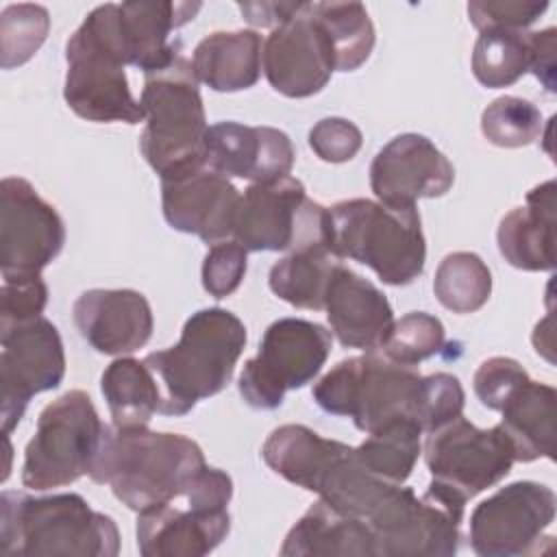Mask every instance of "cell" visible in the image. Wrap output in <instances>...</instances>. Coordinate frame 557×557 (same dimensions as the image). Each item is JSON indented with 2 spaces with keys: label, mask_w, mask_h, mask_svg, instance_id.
Listing matches in <instances>:
<instances>
[{
  "label": "cell",
  "mask_w": 557,
  "mask_h": 557,
  "mask_svg": "<svg viewBox=\"0 0 557 557\" xmlns=\"http://www.w3.org/2000/svg\"><path fill=\"white\" fill-rule=\"evenodd\" d=\"M205 466L202 448L181 433L107 424L89 479L139 513L183 496Z\"/></svg>",
  "instance_id": "obj_1"
},
{
  "label": "cell",
  "mask_w": 557,
  "mask_h": 557,
  "mask_svg": "<svg viewBox=\"0 0 557 557\" xmlns=\"http://www.w3.org/2000/svg\"><path fill=\"white\" fill-rule=\"evenodd\" d=\"M246 339L244 322L222 307L191 313L172 348L144 357L161 392L159 413L185 416L200 400L220 394L233 379Z\"/></svg>",
  "instance_id": "obj_2"
},
{
  "label": "cell",
  "mask_w": 557,
  "mask_h": 557,
  "mask_svg": "<svg viewBox=\"0 0 557 557\" xmlns=\"http://www.w3.org/2000/svg\"><path fill=\"white\" fill-rule=\"evenodd\" d=\"M120 531L81 494L30 496L2 492L0 555L4 557H115Z\"/></svg>",
  "instance_id": "obj_3"
},
{
  "label": "cell",
  "mask_w": 557,
  "mask_h": 557,
  "mask_svg": "<svg viewBox=\"0 0 557 557\" xmlns=\"http://www.w3.org/2000/svg\"><path fill=\"white\" fill-rule=\"evenodd\" d=\"M329 246L339 259L368 265L394 287L413 283L426 261L416 205L392 207L368 198L335 202L329 209Z\"/></svg>",
  "instance_id": "obj_4"
},
{
  "label": "cell",
  "mask_w": 557,
  "mask_h": 557,
  "mask_svg": "<svg viewBox=\"0 0 557 557\" xmlns=\"http://www.w3.org/2000/svg\"><path fill=\"white\" fill-rule=\"evenodd\" d=\"M191 61L181 52L168 65L144 74L139 104L146 126L139 150L148 165L161 176L207 163V117Z\"/></svg>",
  "instance_id": "obj_5"
},
{
  "label": "cell",
  "mask_w": 557,
  "mask_h": 557,
  "mask_svg": "<svg viewBox=\"0 0 557 557\" xmlns=\"http://www.w3.org/2000/svg\"><path fill=\"white\" fill-rule=\"evenodd\" d=\"M420 372L387 359L379 350L342 359L315 385L313 400L333 416H346L363 433L396 420H416Z\"/></svg>",
  "instance_id": "obj_6"
},
{
  "label": "cell",
  "mask_w": 557,
  "mask_h": 557,
  "mask_svg": "<svg viewBox=\"0 0 557 557\" xmlns=\"http://www.w3.org/2000/svg\"><path fill=\"white\" fill-rule=\"evenodd\" d=\"M137 516V548L144 557H202L222 544L231 531L228 503L233 481L205 466L183 496Z\"/></svg>",
  "instance_id": "obj_7"
},
{
  "label": "cell",
  "mask_w": 557,
  "mask_h": 557,
  "mask_svg": "<svg viewBox=\"0 0 557 557\" xmlns=\"http://www.w3.org/2000/svg\"><path fill=\"white\" fill-rule=\"evenodd\" d=\"M104 431L107 424L83 389H70L46 405L24 450V487L46 492L89 474Z\"/></svg>",
  "instance_id": "obj_8"
},
{
  "label": "cell",
  "mask_w": 557,
  "mask_h": 557,
  "mask_svg": "<svg viewBox=\"0 0 557 557\" xmlns=\"http://www.w3.org/2000/svg\"><path fill=\"white\" fill-rule=\"evenodd\" d=\"M466 498L431 479L418 496L394 485L368 518L379 557H450L459 548Z\"/></svg>",
  "instance_id": "obj_9"
},
{
  "label": "cell",
  "mask_w": 557,
  "mask_h": 557,
  "mask_svg": "<svg viewBox=\"0 0 557 557\" xmlns=\"http://www.w3.org/2000/svg\"><path fill=\"white\" fill-rule=\"evenodd\" d=\"M233 239L250 252L329 246V209L311 200L289 174L250 183L239 198Z\"/></svg>",
  "instance_id": "obj_10"
},
{
  "label": "cell",
  "mask_w": 557,
  "mask_h": 557,
  "mask_svg": "<svg viewBox=\"0 0 557 557\" xmlns=\"http://www.w3.org/2000/svg\"><path fill=\"white\" fill-rule=\"evenodd\" d=\"M333 348L331 331L302 318L272 322L259 344V352L244 363L239 394L252 409H276L289 389L311 383Z\"/></svg>",
  "instance_id": "obj_11"
},
{
  "label": "cell",
  "mask_w": 557,
  "mask_h": 557,
  "mask_svg": "<svg viewBox=\"0 0 557 557\" xmlns=\"http://www.w3.org/2000/svg\"><path fill=\"white\" fill-rule=\"evenodd\" d=\"M200 2H107L83 20V28L109 50L122 65H135L144 74L168 65L183 52L170 33L194 20Z\"/></svg>",
  "instance_id": "obj_12"
},
{
  "label": "cell",
  "mask_w": 557,
  "mask_h": 557,
  "mask_svg": "<svg viewBox=\"0 0 557 557\" xmlns=\"http://www.w3.org/2000/svg\"><path fill=\"white\" fill-rule=\"evenodd\" d=\"M557 511L555 492L535 481H516L481 500L470 513L468 540L479 557H527L553 542L544 531Z\"/></svg>",
  "instance_id": "obj_13"
},
{
  "label": "cell",
  "mask_w": 557,
  "mask_h": 557,
  "mask_svg": "<svg viewBox=\"0 0 557 557\" xmlns=\"http://www.w3.org/2000/svg\"><path fill=\"white\" fill-rule=\"evenodd\" d=\"M0 342V418L9 435L35 394L61 385L65 350L57 326L44 315L2 326Z\"/></svg>",
  "instance_id": "obj_14"
},
{
  "label": "cell",
  "mask_w": 557,
  "mask_h": 557,
  "mask_svg": "<svg viewBox=\"0 0 557 557\" xmlns=\"http://www.w3.org/2000/svg\"><path fill=\"white\" fill-rule=\"evenodd\" d=\"M424 461L433 481L468 500L500 483L511 472L516 455L500 424L479 429L459 416L426 433Z\"/></svg>",
  "instance_id": "obj_15"
},
{
  "label": "cell",
  "mask_w": 557,
  "mask_h": 557,
  "mask_svg": "<svg viewBox=\"0 0 557 557\" xmlns=\"http://www.w3.org/2000/svg\"><path fill=\"white\" fill-rule=\"evenodd\" d=\"M65 244V224L57 209L20 176L0 183V272L2 278L35 276Z\"/></svg>",
  "instance_id": "obj_16"
},
{
  "label": "cell",
  "mask_w": 557,
  "mask_h": 557,
  "mask_svg": "<svg viewBox=\"0 0 557 557\" xmlns=\"http://www.w3.org/2000/svg\"><path fill=\"white\" fill-rule=\"evenodd\" d=\"M261 70L274 91L287 98H309L326 87L337 72L331 35L313 2H298L296 11L263 41Z\"/></svg>",
  "instance_id": "obj_17"
},
{
  "label": "cell",
  "mask_w": 557,
  "mask_h": 557,
  "mask_svg": "<svg viewBox=\"0 0 557 557\" xmlns=\"http://www.w3.org/2000/svg\"><path fill=\"white\" fill-rule=\"evenodd\" d=\"M65 61L63 98L78 117L89 122H146L139 100L131 94L126 65L78 28L65 44Z\"/></svg>",
  "instance_id": "obj_18"
},
{
  "label": "cell",
  "mask_w": 557,
  "mask_h": 557,
  "mask_svg": "<svg viewBox=\"0 0 557 557\" xmlns=\"http://www.w3.org/2000/svg\"><path fill=\"white\" fill-rule=\"evenodd\" d=\"M455 183L448 157L424 135L403 133L389 139L370 163V187L379 202L413 207L420 198H440Z\"/></svg>",
  "instance_id": "obj_19"
},
{
  "label": "cell",
  "mask_w": 557,
  "mask_h": 557,
  "mask_svg": "<svg viewBox=\"0 0 557 557\" xmlns=\"http://www.w3.org/2000/svg\"><path fill=\"white\" fill-rule=\"evenodd\" d=\"M242 194L228 176L207 163L161 178L165 222L181 233L218 244L233 235Z\"/></svg>",
  "instance_id": "obj_20"
},
{
  "label": "cell",
  "mask_w": 557,
  "mask_h": 557,
  "mask_svg": "<svg viewBox=\"0 0 557 557\" xmlns=\"http://www.w3.org/2000/svg\"><path fill=\"white\" fill-rule=\"evenodd\" d=\"M294 159L292 139L272 126L220 122L207 131L205 161L224 176L250 183L274 181L292 172Z\"/></svg>",
  "instance_id": "obj_21"
},
{
  "label": "cell",
  "mask_w": 557,
  "mask_h": 557,
  "mask_svg": "<svg viewBox=\"0 0 557 557\" xmlns=\"http://www.w3.org/2000/svg\"><path fill=\"white\" fill-rule=\"evenodd\" d=\"M81 337L102 355H131L152 335V309L135 289H87L74 302Z\"/></svg>",
  "instance_id": "obj_22"
},
{
  "label": "cell",
  "mask_w": 557,
  "mask_h": 557,
  "mask_svg": "<svg viewBox=\"0 0 557 557\" xmlns=\"http://www.w3.org/2000/svg\"><path fill=\"white\" fill-rule=\"evenodd\" d=\"M324 309L333 335L344 348L379 350L394 311L385 294L368 278L339 263L324 294Z\"/></svg>",
  "instance_id": "obj_23"
},
{
  "label": "cell",
  "mask_w": 557,
  "mask_h": 557,
  "mask_svg": "<svg viewBox=\"0 0 557 557\" xmlns=\"http://www.w3.org/2000/svg\"><path fill=\"white\" fill-rule=\"evenodd\" d=\"M496 242L505 261L518 270H555V181L533 187L524 207L503 215Z\"/></svg>",
  "instance_id": "obj_24"
},
{
  "label": "cell",
  "mask_w": 557,
  "mask_h": 557,
  "mask_svg": "<svg viewBox=\"0 0 557 557\" xmlns=\"http://www.w3.org/2000/svg\"><path fill=\"white\" fill-rule=\"evenodd\" d=\"M285 557H379L370 524L318 498L287 531Z\"/></svg>",
  "instance_id": "obj_25"
},
{
  "label": "cell",
  "mask_w": 557,
  "mask_h": 557,
  "mask_svg": "<svg viewBox=\"0 0 557 557\" xmlns=\"http://www.w3.org/2000/svg\"><path fill=\"white\" fill-rule=\"evenodd\" d=\"M348 444L326 440L305 424H283L274 429L261 446L265 466L285 481L315 492L324 472L346 453Z\"/></svg>",
  "instance_id": "obj_26"
},
{
  "label": "cell",
  "mask_w": 557,
  "mask_h": 557,
  "mask_svg": "<svg viewBox=\"0 0 557 557\" xmlns=\"http://www.w3.org/2000/svg\"><path fill=\"white\" fill-rule=\"evenodd\" d=\"M263 41L257 30H218L198 41L191 54L196 78L213 91H242L261 76Z\"/></svg>",
  "instance_id": "obj_27"
},
{
  "label": "cell",
  "mask_w": 557,
  "mask_h": 557,
  "mask_svg": "<svg viewBox=\"0 0 557 557\" xmlns=\"http://www.w3.org/2000/svg\"><path fill=\"white\" fill-rule=\"evenodd\" d=\"M555 387L527 379L498 409L516 461L555 459Z\"/></svg>",
  "instance_id": "obj_28"
},
{
  "label": "cell",
  "mask_w": 557,
  "mask_h": 557,
  "mask_svg": "<svg viewBox=\"0 0 557 557\" xmlns=\"http://www.w3.org/2000/svg\"><path fill=\"white\" fill-rule=\"evenodd\" d=\"M113 426H148L161 411V392L150 368L133 357H117L100 379Z\"/></svg>",
  "instance_id": "obj_29"
},
{
  "label": "cell",
  "mask_w": 557,
  "mask_h": 557,
  "mask_svg": "<svg viewBox=\"0 0 557 557\" xmlns=\"http://www.w3.org/2000/svg\"><path fill=\"white\" fill-rule=\"evenodd\" d=\"M342 259L329 246L294 250L270 268L268 285L274 296L296 309H324V294Z\"/></svg>",
  "instance_id": "obj_30"
},
{
  "label": "cell",
  "mask_w": 557,
  "mask_h": 557,
  "mask_svg": "<svg viewBox=\"0 0 557 557\" xmlns=\"http://www.w3.org/2000/svg\"><path fill=\"white\" fill-rule=\"evenodd\" d=\"M422 433L418 420H396L368 433V437L355 446V457L368 472L403 485L411 476L422 453Z\"/></svg>",
  "instance_id": "obj_31"
},
{
  "label": "cell",
  "mask_w": 557,
  "mask_h": 557,
  "mask_svg": "<svg viewBox=\"0 0 557 557\" xmlns=\"http://www.w3.org/2000/svg\"><path fill=\"white\" fill-rule=\"evenodd\" d=\"M529 33L518 28H487L472 48V74L487 89L513 85L529 72Z\"/></svg>",
  "instance_id": "obj_32"
},
{
  "label": "cell",
  "mask_w": 557,
  "mask_h": 557,
  "mask_svg": "<svg viewBox=\"0 0 557 557\" xmlns=\"http://www.w3.org/2000/svg\"><path fill=\"white\" fill-rule=\"evenodd\" d=\"M433 294L453 313H474L490 300L492 272L476 252H450L435 270Z\"/></svg>",
  "instance_id": "obj_33"
},
{
  "label": "cell",
  "mask_w": 557,
  "mask_h": 557,
  "mask_svg": "<svg viewBox=\"0 0 557 557\" xmlns=\"http://www.w3.org/2000/svg\"><path fill=\"white\" fill-rule=\"evenodd\" d=\"M313 9L331 35L337 72H355L374 48V24L361 2H313Z\"/></svg>",
  "instance_id": "obj_34"
},
{
  "label": "cell",
  "mask_w": 557,
  "mask_h": 557,
  "mask_svg": "<svg viewBox=\"0 0 557 557\" xmlns=\"http://www.w3.org/2000/svg\"><path fill=\"white\" fill-rule=\"evenodd\" d=\"M50 30V13L41 4H9L0 15V65H24L41 48Z\"/></svg>",
  "instance_id": "obj_35"
},
{
  "label": "cell",
  "mask_w": 557,
  "mask_h": 557,
  "mask_svg": "<svg viewBox=\"0 0 557 557\" xmlns=\"http://www.w3.org/2000/svg\"><path fill=\"white\" fill-rule=\"evenodd\" d=\"M540 109L518 96H500L481 113L483 137L498 148H522L542 135Z\"/></svg>",
  "instance_id": "obj_36"
},
{
  "label": "cell",
  "mask_w": 557,
  "mask_h": 557,
  "mask_svg": "<svg viewBox=\"0 0 557 557\" xmlns=\"http://www.w3.org/2000/svg\"><path fill=\"white\" fill-rule=\"evenodd\" d=\"M446 331L440 318L411 311L389 326L379 352L403 366H418L420 361L437 355L444 346Z\"/></svg>",
  "instance_id": "obj_37"
},
{
  "label": "cell",
  "mask_w": 557,
  "mask_h": 557,
  "mask_svg": "<svg viewBox=\"0 0 557 557\" xmlns=\"http://www.w3.org/2000/svg\"><path fill=\"white\" fill-rule=\"evenodd\" d=\"M466 394L455 374L435 372L420 379L416 398V420L424 433H431L463 413Z\"/></svg>",
  "instance_id": "obj_38"
},
{
  "label": "cell",
  "mask_w": 557,
  "mask_h": 557,
  "mask_svg": "<svg viewBox=\"0 0 557 557\" xmlns=\"http://www.w3.org/2000/svg\"><path fill=\"white\" fill-rule=\"evenodd\" d=\"M248 268V250L235 239L211 244L202 261V287L213 298H226L244 281Z\"/></svg>",
  "instance_id": "obj_39"
},
{
  "label": "cell",
  "mask_w": 557,
  "mask_h": 557,
  "mask_svg": "<svg viewBox=\"0 0 557 557\" xmlns=\"http://www.w3.org/2000/svg\"><path fill=\"white\" fill-rule=\"evenodd\" d=\"M527 379V370L511 357H490L474 372V394L483 407L498 411L503 403L518 389Z\"/></svg>",
  "instance_id": "obj_40"
},
{
  "label": "cell",
  "mask_w": 557,
  "mask_h": 557,
  "mask_svg": "<svg viewBox=\"0 0 557 557\" xmlns=\"http://www.w3.org/2000/svg\"><path fill=\"white\" fill-rule=\"evenodd\" d=\"M48 302V287L41 274L2 278L0 329L41 315Z\"/></svg>",
  "instance_id": "obj_41"
},
{
  "label": "cell",
  "mask_w": 557,
  "mask_h": 557,
  "mask_svg": "<svg viewBox=\"0 0 557 557\" xmlns=\"http://www.w3.org/2000/svg\"><path fill=\"white\" fill-rule=\"evenodd\" d=\"M546 9H548V2L474 0V2H468V17L479 33L487 28L527 30V26H531Z\"/></svg>",
  "instance_id": "obj_42"
},
{
  "label": "cell",
  "mask_w": 557,
  "mask_h": 557,
  "mask_svg": "<svg viewBox=\"0 0 557 557\" xmlns=\"http://www.w3.org/2000/svg\"><path fill=\"white\" fill-rule=\"evenodd\" d=\"M363 144L359 126L346 117H324L309 131V146L326 163L350 161Z\"/></svg>",
  "instance_id": "obj_43"
},
{
  "label": "cell",
  "mask_w": 557,
  "mask_h": 557,
  "mask_svg": "<svg viewBox=\"0 0 557 557\" xmlns=\"http://www.w3.org/2000/svg\"><path fill=\"white\" fill-rule=\"evenodd\" d=\"M555 39L557 30L553 26L544 30L529 33V46H531V59H529V72L546 87V91L555 94Z\"/></svg>",
  "instance_id": "obj_44"
},
{
  "label": "cell",
  "mask_w": 557,
  "mask_h": 557,
  "mask_svg": "<svg viewBox=\"0 0 557 557\" xmlns=\"http://www.w3.org/2000/svg\"><path fill=\"white\" fill-rule=\"evenodd\" d=\"M244 20L252 26L259 28H276L278 24H283L298 7V2H239L237 4Z\"/></svg>",
  "instance_id": "obj_45"
}]
</instances>
